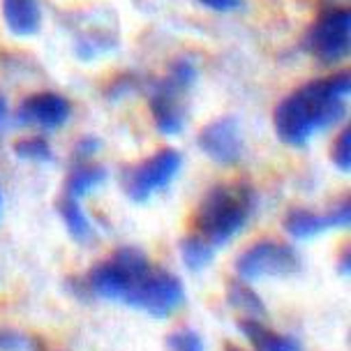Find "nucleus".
I'll return each instance as SVG.
<instances>
[{"mask_svg": "<svg viewBox=\"0 0 351 351\" xmlns=\"http://www.w3.org/2000/svg\"><path fill=\"white\" fill-rule=\"evenodd\" d=\"M351 93L349 72L330 79L310 81L278 104L273 114L275 134L282 143L293 148L305 146L317 132L340 123L347 114V97Z\"/></svg>", "mask_w": 351, "mask_h": 351, "instance_id": "obj_1", "label": "nucleus"}, {"mask_svg": "<svg viewBox=\"0 0 351 351\" xmlns=\"http://www.w3.org/2000/svg\"><path fill=\"white\" fill-rule=\"evenodd\" d=\"M256 208V194L245 183H224L206 192L194 213V231L213 247L227 245L241 234Z\"/></svg>", "mask_w": 351, "mask_h": 351, "instance_id": "obj_2", "label": "nucleus"}, {"mask_svg": "<svg viewBox=\"0 0 351 351\" xmlns=\"http://www.w3.org/2000/svg\"><path fill=\"white\" fill-rule=\"evenodd\" d=\"M150 271L148 256L136 247H121L114 256L97 263L86 278V289L104 300L125 303L132 287Z\"/></svg>", "mask_w": 351, "mask_h": 351, "instance_id": "obj_3", "label": "nucleus"}, {"mask_svg": "<svg viewBox=\"0 0 351 351\" xmlns=\"http://www.w3.org/2000/svg\"><path fill=\"white\" fill-rule=\"evenodd\" d=\"M194 79H197V70H194L192 62H178L165 81L155 84L153 95H150V111H153V121L160 134L173 136L183 130V93L194 84Z\"/></svg>", "mask_w": 351, "mask_h": 351, "instance_id": "obj_4", "label": "nucleus"}, {"mask_svg": "<svg viewBox=\"0 0 351 351\" xmlns=\"http://www.w3.org/2000/svg\"><path fill=\"white\" fill-rule=\"evenodd\" d=\"M185 303V287L176 275L153 268L132 287L125 298V305L141 310L155 319L171 317L180 305Z\"/></svg>", "mask_w": 351, "mask_h": 351, "instance_id": "obj_5", "label": "nucleus"}, {"mask_svg": "<svg viewBox=\"0 0 351 351\" xmlns=\"http://www.w3.org/2000/svg\"><path fill=\"white\" fill-rule=\"evenodd\" d=\"M183 158L178 150L173 148H162L153 158L143 160L141 165L132 167L123 178L125 194L136 204H143L153 197L155 192L165 190L173 183V178L180 171Z\"/></svg>", "mask_w": 351, "mask_h": 351, "instance_id": "obj_6", "label": "nucleus"}, {"mask_svg": "<svg viewBox=\"0 0 351 351\" xmlns=\"http://www.w3.org/2000/svg\"><path fill=\"white\" fill-rule=\"evenodd\" d=\"M305 51L317 60L340 62L351 51V14L349 10H328L315 21L305 35Z\"/></svg>", "mask_w": 351, "mask_h": 351, "instance_id": "obj_7", "label": "nucleus"}, {"mask_svg": "<svg viewBox=\"0 0 351 351\" xmlns=\"http://www.w3.org/2000/svg\"><path fill=\"white\" fill-rule=\"evenodd\" d=\"M300 256L291 245L275 241H261L245 250L236 259V271L241 280H263V278H289L298 273Z\"/></svg>", "mask_w": 351, "mask_h": 351, "instance_id": "obj_8", "label": "nucleus"}, {"mask_svg": "<svg viewBox=\"0 0 351 351\" xmlns=\"http://www.w3.org/2000/svg\"><path fill=\"white\" fill-rule=\"evenodd\" d=\"M199 148L215 165L231 167L243 158V136L236 118H217L199 134Z\"/></svg>", "mask_w": 351, "mask_h": 351, "instance_id": "obj_9", "label": "nucleus"}, {"mask_svg": "<svg viewBox=\"0 0 351 351\" xmlns=\"http://www.w3.org/2000/svg\"><path fill=\"white\" fill-rule=\"evenodd\" d=\"M349 222H351V204L344 199L337 208L328 213H312L305 208H293L289 215L285 217V229H287V234L291 238H296V241H307V238H315L328 229L349 227Z\"/></svg>", "mask_w": 351, "mask_h": 351, "instance_id": "obj_10", "label": "nucleus"}, {"mask_svg": "<svg viewBox=\"0 0 351 351\" xmlns=\"http://www.w3.org/2000/svg\"><path fill=\"white\" fill-rule=\"evenodd\" d=\"M19 123L21 125H37L44 130H58L70 118V102L56 93H37L23 99L19 109Z\"/></svg>", "mask_w": 351, "mask_h": 351, "instance_id": "obj_11", "label": "nucleus"}, {"mask_svg": "<svg viewBox=\"0 0 351 351\" xmlns=\"http://www.w3.org/2000/svg\"><path fill=\"white\" fill-rule=\"evenodd\" d=\"M238 330L245 335V340L252 344L254 351H303V344L296 337L268 328L261 319L243 317L238 322Z\"/></svg>", "mask_w": 351, "mask_h": 351, "instance_id": "obj_12", "label": "nucleus"}, {"mask_svg": "<svg viewBox=\"0 0 351 351\" xmlns=\"http://www.w3.org/2000/svg\"><path fill=\"white\" fill-rule=\"evenodd\" d=\"M3 16L10 33L19 37L35 35L40 30L42 12L37 0H3Z\"/></svg>", "mask_w": 351, "mask_h": 351, "instance_id": "obj_13", "label": "nucleus"}, {"mask_svg": "<svg viewBox=\"0 0 351 351\" xmlns=\"http://www.w3.org/2000/svg\"><path fill=\"white\" fill-rule=\"evenodd\" d=\"M227 300L234 310L243 312L247 319H261L263 322L268 315V310H266V305H263V300L259 298V293H256L250 285H245L243 280H231L229 282Z\"/></svg>", "mask_w": 351, "mask_h": 351, "instance_id": "obj_14", "label": "nucleus"}, {"mask_svg": "<svg viewBox=\"0 0 351 351\" xmlns=\"http://www.w3.org/2000/svg\"><path fill=\"white\" fill-rule=\"evenodd\" d=\"M58 213H60L62 222H65V227H67V231H70V236L74 238V241H77V243L90 241L93 227H90V222H88L86 213L81 210L79 199L67 197V194H65V197L60 199V204H58Z\"/></svg>", "mask_w": 351, "mask_h": 351, "instance_id": "obj_15", "label": "nucleus"}, {"mask_svg": "<svg viewBox=\"0 0 351 351\" xmlns=\"http://www.w3.org/2000/svg\"><path fill=\"white\" fill-rule=\"evenodd\" d=\"M104 178H106V169L104 167H97V165L77 167L70 173V178H67L65 194H67V197L81 199V197H86L90 190H95V187L102 185Z\"/></svg>", "mask_w": 351, "mask_h": 351, "instance_id": "obj_16", "label": "nucleus"}, {"mask_svg": "<svg viewBox=\"0 0 351 351\" xmlns=\"http://www.w3.org/2000/svg\"><path fill=\"white\" fill-rule=\"evenodd\" d=\"M213 256H215V247H213L208 241H204L202 236L192 234L180 241V259H183L185 266L194 273L208 268Z\"/></svg>", "mask_w": 351, "mask_h": 351, "instance_id": "obj_17", "label": "nucleus"}, {"mask_svg": "<svg viewBox=\"0 0 351 351\" xmlns=\"http://www.w3.org/2000/svg\"><path fill=\"white\" fill-rule=\"evenodd\" d=\"M14 155L21 160H35V162H49L51 160V146L42 136H30L14 143Z\"/></svg>", "mask_w": 351, "mask_h": 351, "instance_id": "obj_18", "label": "nucleus"}, {"mask_svg": "<svg viewBox=\"0 0 351 351\" xmlns=\"http://www.w3.org/2000/svg\"><path fill=\"white\" fill-rule=\"evenodd\" d=\"M167 347L169 351H206L204 340L199 337L194 330H173L167 337Z\"/></svg>", "mask_w": 351, "mask_h": 351, "instance_id": "obj_19", "label": "nucleus"}, {"mask_svg": "<svg viewBox=\"0 0 351 351\" xmlns=\"http://www.w3.org/2000/svg\"><path fill=\"white\" fill-rule=\"evenodd\" d=\"M35 340L28 335L19 333V330L0 328V351H33Z\"/></svg>", "mask_w": 351, "mask_h": 351, "instance_id": "obj_20", "label": "nucleus"}, {"mask_svg": "<svg viewBox=\"0 0 351 351\" xmlns=\"http://www.w3.org/2000/svg\"><path fill=\"white\" fill-rule=\"evenodd\" d=\"M333 162L342 173L351 171V130L347 128L337 139V146L333 150Z\"/></svg>", "mask_w": 351, "mask_h": 351, "instance_id": "obj_21", "label": "nucleus"}, {"mask_svg": "<svg viewBox=\"0 0 351 351\" xmlns=\"http://www.w3.org/2000/svg\"><path fill=\"white\" fill-rule=\"evenodd\" d=\"M199 3L213 12H231L241 5V0H199Z\"/></svg>", "mask_w": 351, "mask_h": 351, "instance_id": "obj_22", "label": "nucleus"}, {"mask_svg": "<svg viewBox=\"0 0 351 351\" xmlns=\"http://www.w3.org/2000/svg\"><path fill=\"white\" fill-rule=\"evenodd\" d=\"M340 271H342V275H349V250H344V254L340 259Z\"/></svg>", "mask_w": 351, "mask_h": 351, "instance_id": "obj_23", "label": "nucleus"}, {"mask_svg": "<svg viewBox=\"0 0 351 351\" xmlns=\"http://www.w3.org/2000/svg\"><path fill=\"white\" fill-rule=\"evenodd\" d=\"M5 111H8V104H5V99L0 97V123H3V118H5Z\"/></svg>", "mask_w": 351, "mask_h": 351, "instance_id": "obj_24", "label": "nucleus"}, {"mask_svg": "<svg viewBox=\"0 0 351 351\" xmlns=\"http://www.w3.org/2000/svg\"><path fill=\"white\" fill-rule=\"evenodd\" d=\"M224 349H227V351H243L241 347H236V344H231V342H229V344H227V347H224Z\"/></svg>", "mask_w": 351, "mask_h": 351, "instance_id": "obj_25", "label": "nucleus"}, {"mask_svg": "<svg viewBox=\"0 0 351 351\" xmlns=\"http://www.w3.org/2000/svg\"><path fill=\"white\" fill-rule=\"evenodd\" d=\"M0 206H3V194H0Z\"/></svg>", "mask_w": 351, "mask_h": 351, "instance_id": "obj_26", "label": "nucleus"}]
</instances>
